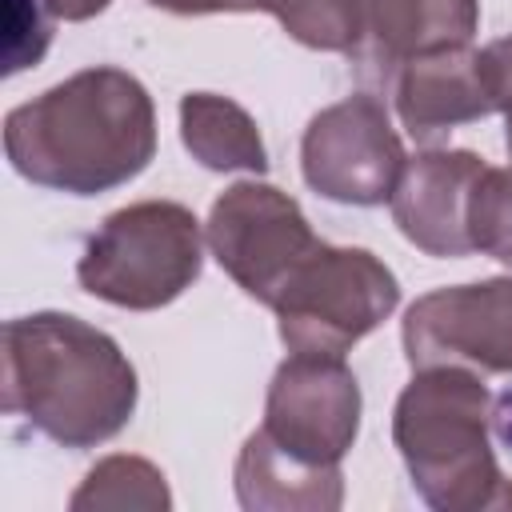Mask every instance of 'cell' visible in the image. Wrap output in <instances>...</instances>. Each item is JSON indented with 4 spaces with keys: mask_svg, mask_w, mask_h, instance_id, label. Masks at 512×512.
I'll use <instances>...</instances> for the list:
<instances>
[{
    "mask_svg": "<svg viewBox=\"0 0 512 512\" xmlns=\"http://www.w3.org/2000/svg\"><path fill=\"white\" fill-rule=\"evenodd\" d=\"M8 164L40 188L100 196L136 180L156 156V104L116 68H80L4 116Z\"/></svg>",
    "mask_w": 512,
    "mask_h": 512,
    "instance_id": "obj_1",
    "label": "cell"
},
{
    "mask_svg": "<svg viewBox=\"0 0 512 512\" xmlns=\"http://www.w3.org/2000/svg\"><path fill=\"white\" fill-rule=\"evenodd\" d=\"M140 400L120 344L72 312H32L4 324V412L24 416L64 448H96L124 432Z\"/></svg>",
    "mask_w": 512,
    "mask_h": 512,
    "instance_id": "obj_2",
    "label": "cell"
},
{
    "mask_svg": "<svg viewBox=\"0 0 512 512\" xmlns=\"http://www.w3.org/2000/svg\"><path fill=\"white\" fill-rule=\"evenodd\" d=\"M392 440L428 508H512V484L492 452V392L480 372L456 364L412 368L392 408Z\"/></svg>",
    "mask_w": 512,
    "mask_h": 512,
    "instance_id": "obj_3",
    "label": "cell"
},
{
    "mask_svg": "<svg viewBox=\"0 0 512 512\" xmlns=\"http://www.w3.org/2000/svg\"><path fill=\"white\" fill-rule=\"evenodd\" d=\"M204 244V224L192 208L176 200H136L104 216L84 244L76 280L104 304L156 312L200 280Z\"/></svg>",
    "mask_w": 512,
    "mask_h": 512,
    "instance_id": "obj_4",
    "label": "cell"
},
{
    "mask_svg": "<svg viewBox=\"0 0 512 512\" xmlns=\"http://www.w3.org/2000/svg\"><path fill=\"white\" fill-rule=\"evenodd\" d=\"M400 304L396 272L368 248L320 244L276 296V328L288 352L344 356Z\"/></svg>",
    "mask_w": 512,
    "mask_h": 512,
    "instance_id": "obj_5",
    "label": "cell"
},
{
    "mask_svg": "<svg viewBox=\"0 0 512 512\" xmlns=\"http://www.w3.org/2000/svg\"><path fill=\"white\" fill-rule=\"evenodd\" d=\"M204 240L216 264L268 308L292 272L324 244L312 232L304 208L264 180H240L224 188L204 220Z\"/></svg>",
    "mask_w": 512,
    "mask_h": 512,
    "instance_id": "obj_6",
    "label": "cell"
},
{
    "mask_svg": "<svg viewBox=\"0 0 512 512\" xmlns=\"http://www.w3.org/2000/svg\"><path fill=\"white\" fill-rule=\"evenodd\" d=\"M404 160V140L392 128L384 100L372 92H356L320 108L300 140L304 184L316 196L352 208H376L392 200Z\"/></svg>",
    "mask_w": 512,
    "mask_h": 512,
    "instance_id": "obj_7",
    "label": "cell"
},
{
    "mask_svg": "<svg viewBox=\"0 0 512 512\" xmlns=\"http://www.w3.org/2000/svg\"><path fill=\"white\" fill-rule=\"evenodd\" d=\"M400 344L412 368L456 364L512 376V276L432 288L408 304Z\"/></svg>",
    "mask_w": 512,
    "mask_h": 512,
    "instance_id": "obj_8",
    "label": "cell"
},
{
    "mask_svg": "<svg viewBox=\"0 0 512 512\" xmlns=\"http://www.w3.org/2000/svg\"><path fill=\"white\" fill-rule=\"evenodd\" d=\"M364 396L344 356L292 352L268 384L264 432L308 464H340L360 436Z\"/></svg>",
    "mask_w": 512,
    "mask_h": 512,
    "instance_id": "obj_9",
    "label": "cell"
},
{
    "mask_svg": "<svg viewBox=\"0 0 512 512\" xmlns=\"http://www.w3.org/2000/svg\"><path fill=\"white\" fill-rule=\"evenodd\" d=\"M480 172L484 160L468 148H424L408 156L388 200L400 236L436 260L468 256V196Z\"/></svg>",
    "mask_w": 512,
    "mask_h": 512,
    "instance_id": "obj_10",
    "label": "cell"
},
{
    "mask_svg": "<svg viewBox=\"0 0 512 512\" xmlns=\"http://www.w3.org/2000/svg\"><path fill=\"white\" fill-rule=\"evenodd\" d=\"M392 104L404 132L420 144L444 140L452 128L496 112V100L480 68V48L472 44L408 60L392 80Z\"/></svg>",
    "mask_w": 512,
    "mask_h": 512,
    "instance_id": "obj_11",
    "label": "cell"
},
{
    "mask_svg": "<svg viewBox=\"0 0 512 512\" xmlns=\"http://www.w3.org/2000/svg\"><path fill=\"white\" fill-rule=\"evenodd\" d=\"M476 28L480 0H368L364 36L352 56L364 76L392 88L396 72L408 60L472 44Z\"/></svg>",
    "mask_w": 512,
    "mask_h": 512,
    "instance_id": "obj_12",
    "label": "cell"
},
{
    "mask_svg": "<svg viewBox=\"0 0 512 512\" xmlns=\"http://www.w3.org/2000/svg\"><path fill=\"white\" fill-rule=\"evenodd\" d=\"M236 500L248 512H336L344 504L340 464H308L256 428L236 456Z\"/></svg>",
    "mask_w": 512,
    "mask_h": 512,
    "instance_id": "obj_13",
    "label": "cell"
},
{
    "mask_svg": "<svg viewBox=\"0 0 512 512\" xmlns=\"http://www.w3.org/2000/svg\"><path fill=\"white\" fill-rule=\"evenodd\" d=\"M180 140L196 164L212 172H268V148L248 116L232 96L220 92H188L180 100Z\"/></svg>",
    "mask_w": 512,
    "mask_h": 512,
    "instance_id": "obj_14",
    "label": "cell"
},
{
    "mask_svg": "<svg viewBox=\"0 0 512 512\" xmlns=\"http://www.w3.org/2000/svg\"><path fill=\"white\" fill-rule=\"evenodd\" d=\"M72 512H88V508H112V512H168L172 508V492L164 472L144 460V456H104L88 468V476L80 480V488L68 496Z\"/></svg>",
    "mask_w": 512,
    "mask_h": 512,
    "instance_id": "obj_15",
    "label": "cell"
},
{
    "mask_svg": "<svg viewBox=\"0 0 512 512\" xmlns=\"http://www.w3.org/2000/svg\"><path fill=\"white\" fill-rule=\"evenodd\" d=\"M260 12H272L280 28L316 52H356L364 36L368 0H256Z\"/></svg>",
    "mask_w": 512,
    "mask_h": 512,
    "instance_id": "obj_16",
    "label": "cell"
},
{
    "mask_svg": "<svg viewBox=\"0 0 512 512\" xmlns=\"http://www.w3.org/2000/svg\"><path fill=\"white\" fill-rule=\"evenodd\" d=\"M468 240L472 252H484L512 268V168H492L472 184L468 196Z\"/></svg>",
    "mask_w": 512,
    "mask_h": 512,
    "instance_id": "obj_17",
    "label": "cell"
},
{
    "mask_svg": "<svg viewBox=\"0 0 512 512\" xmlns=\"http://www.w3.org/2000/svg\"><path fill=\"white\" fill-rule=\"evenodd\" d=\"M52 12L44 0H4V76H16L32 64L52 44Z\"/></svg>",
    "mask_w": 512,
    "mask_h": 512,
    "instance_id": "obj_18",
    "label": "cell"
},
{
    "mask_svg": "<svg viewBox=\"0 0 512 512\" xmlns=\"http://www.w3.org/2000/svg\"><path fill=\"white\" fill-rule=\"evenodd\" d=\"M480 68H484L488 92L496 100V112H504V144L512 156V32L480 48Z\"/></svg>",
    "mask_w": 512,
    "mask_h": 512,
    "instance_id": "obj_19",
    "label": "cell"
},
{
    "mask_svg": "<svg viewBox=\"0 0 512 512\" xmlns=\"http://www.w3.org/2000/svg\"><path fill=\"white\" fill-rule=\"evenodd\" d=\"M152 8L176 16H212V12H256V0H148Z\"/></svg>",
    "mask_w": 512,
    "mask_h": 512,
    "instance_id": "obj_20",
    "label": "cell"
},
{
    "mask_svg": "<svg viewBox=\"0 0 512 512\" xmlns=\"http://www.w3.org/2000/svg\"><path fill=\"white\" fill-rule=\"evenodd\" d=\"M112 0H44V8L52 12V20H68V24H80V20H92L108 8Z\"/></svg>",
    "mask_w": 512,
    "mask_h": 512,
    "instance_id": "obj_21",
    "label": "cell"
}]
</instances>
